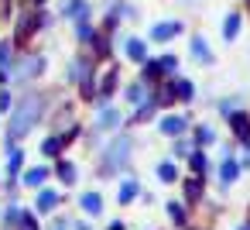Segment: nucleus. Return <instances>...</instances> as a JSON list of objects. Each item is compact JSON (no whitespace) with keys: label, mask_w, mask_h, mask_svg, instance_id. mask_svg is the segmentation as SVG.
Instances as JSON below:
<instances>
[{"label":"nucleus","mask_w":250,"mask_h":230,"mask_svg":"<svg viewBox=\"0 0 250 230\" xmlns=\"http://www.w3.org/2000/svg\"><path fill=\"white\" fill-rule=\"evenodd\" d=\"M55 96H59V93L35 90V86H28L24 93H18L14 110L4 117V127H0V148L24 144V141L48 120V114H52V107H55Z\"/></svg>","instance_id":"f257e3e1"},{"label":"nucleus","mask_w":250,"mask_h":230,"mask_svg":"<svg viewBox=\"0 0 250 230\" xmlns=\"http://www.w3.org/2000/svg\"><path fill=\"white\" fill-rule=\"evenodd\" d=\"M134 155H137V134L134 131H117L89 155L93 158V175L100 182H117L127 172H134Z\"/></svg>","instance_id":"f03ea898"},{"label":"nucleus","mask_w":250,"mask_h":230,"mask_svg":"<svg viewBox=\"0 0 250 230\" xmlns=\"http://www.w3.org/2000/svg\"><path fill=\"white\" fill-rule=\"evenodd\" d=\"M48 72V55L45 52H18L14 66H11V83L14 86H35L42 76Z\"/></svg>","instance_id":"7ed1b4c3"},{"label":"nucleus","mask_w":250,"mask_h":230,"mask_svg":"<svg viewBox=\"0 0 250 230\" xmlns=\"http://www.w3.org/2000/svg\"><path fill=\"white\" fill-rule=\"evenodd\" d=\"M35 31H38V11L35 7H18L14 11V35H11L14 52H24V45L35 38Z\"/></svg>","instance_id":"20e7f679"},{"label":"nucleus","mask_w":250,"mask_h":230,"mask_svg":"<svg viewBox=\"0 0 250 230\" xmlns=\"http://www.w3.org/2000/svg\"><path fill=\"white\" fill-rule=\"evenodd\" d=\"M35 199H31V209L42 216V220H48L52 213H59V209H65V189H59L55 182H48L45 189H38V192H31Z\"/></svg>","instance_id":"39448f33"},{"label":"nucleus","mask_w":250,"mask_h":230,"mask_svg":"<svg viewBox=\"0 0 250 230\" xmlns=\"http://www.w3.org/2000/svg\"><path fill=\"white\" fill-rule=\"evenodd\" d=\"M120 90H124V76H120V69L110 62V69H100V79H96V103H93V107L113 103V96H120Z\"/></svg>","instance_id":"423d86ee"},{"label":"nucleus","mask_w":250,"mask_h":230,"mask_svg":"<svg viewBox=\"0 0 250 230\" xmlns=\"http://www.w3.org/2000/svg\"><path fill=\"white\" fill-rule=\"evenodd\" d=\"M76 213L86 216V220H100V216L106 213V196H103V189H96V185L79 189V192H76Z\"/></svg>","instance_id":"0eeeda50"},{"label":"nucleus","mask_w":250,"mask_h":230,"mask_svg":"<svg viewBox=\"0 0 250 230\" xmlns=\"http://www.w3.org/2000/svg\"><path fill=\"white\" fill-rule=\"evenodd\" d=\"M52 179L59 189H76L83 182V161H76L72 155H62L59 161H52Z\"/></svg>","instance_id":"6e6552de"},{"label":"nucleus","mask_w":250,"mask_h":230,"mask_svg":"<svg viewBox=\"0 0 250 230\" xmlns=\"http://www.w3.org/2000/svg\"><path fill=\"white\" fill-rule=\"evenodd\" d=\"M141 192H144V182H141V175H137V172H127L124 179H117L113 203H117L120 209H130V206H137V203H141Z\"/></svg>","instance_id":"1a4fd4ad"},{"label":"nucleus","mask_w":250,"mask_h":230,"mask_svg":"<svg viewBox=\"0 0 250 230\" xmlns=\"http://www.w3.org/2000/svg\"><path fill=\"white\" fill-rule=\"evenodd\" d=\"M154 131L165 138V141H175V138H185L188 131H192V117L188 114H158V120H154Z\"/></svg>","instance_id":"9d476101"},{"label":"nucleus","mask_w":250,"mask_h":230,"mask_svg":"<svg viewBox=\"0 0 250 230\" xmlns=\"http://www.w3.org/2000/svg\"><path fill=\"white\" fill-rule=\"evenodd\" d=\"M0 155H4V179H21V172L28 168V148L24 144H7L0 148Z\"/></svg>","instance_id":"9b49d317"},{"label":"nucleus","mask_w":250,"mask_h":230,"mask_svg":"<svg viewBox=\"0 0 250 230\" xmlns=\"http://www.w3.org/2000/svg\"><path fill=\"white\" fill-rule=\"evenodd\" d=\"M21 189L24 192H38V189H45L48 182H52V165L48 161H35V165H28L24 172H21Z\"/></svg>","instance_id":"f8f14e48"},{"label":"nucleus","mask_w":250,"mask_h":230,"mask_svg":"<svg viewBox=\"0 0 250 230\" xmlns=\"http://www.w3.org/2000/svg\"><path fill=\"white\" fill-rule=\"evenodd\" d=\"M161 209H165V220H168L171 230H188V227H192V209H188L178 196H175V199H165Z\"/></svg>","instance_id":"ddd939ff"},{"label":"nucleus","mask_w":250,"mask_h":230,"mask_svg":"<svg viewBox=\"0 0 250 230\" xmlns=\"http://www.w3.org/2000/svg\"><path fill=\"white\" fill-rule=\"evenodd\" d=\"M178 185H182V196H178V199H182L188 209H195V206L206 199V179H202V175H182Z\"/></svg>","instance_id":"4468645a"},{"label":"nucleus","mask_w":250,"mask_h":230,"mask_svg":"<svg viewBox=\"0 0 250 230\" xmlns=\"http://www.w3.org/2000/svg\"><path fill=\"white\" fill-rule=\"evenodd\" d=\"M151 90H154V86H151V83H144V79L137 76V79H130V83L120 90V100L134 110V107H141V103H147V100H151Z\"/></svg>","instance_id":"2eb2a0df"},{"label":"nucleus","mask_w":250,"mask_h":230,"mask_svg":"<svg viewBox=\"0 0 250 230\" xmlns=\"http://www.w3.org/2000/svg\"><path fill=\"white\" fill-rule=\"evenodd\" d=\"M158 114H161V110H158V107H154V103L147 100V103L134 107V110H130V114L124 117V131H141L144 124H154V120H158Z\"/></svg>","instance_id":"dca6fc26"},{"label":"nucleus","mask_w":250,"mask_h":230,"mask_svg":"<svg viewBox=\"0 0 250 230\" xmlns=\"http://www.w3.org/2000/svg\"><path fill=\"white\" fill-rule=\"evenodd\" d=\"M38 155H42V161H59L62 155H69V144L62 141V134L59 131H48L45 138H42V144H38Z\"/></svg>","instance_id":"f3484780"},{"label":"nucleus","mask_w":250,"mask_h":230,"mask_svg":"<svg viewBox=\"0 0 250 230\" xmlns=\"http://www.w3.org/2000/svg\"><path fill=\"white\" fill-rule=\"evenodd\" d=\"M120 52H124V59L134 62V66H141L144 59H151V55H147V38H141V35H124V38H120Z\"/></svg>","instance_id":"a211bd4d"},{"label":"nucleus","mask_w":250,"mask_h":230,"mask_svg":"<svg viewBox=\"0 0 250 230\" xmlns=\"http://www.w3.org/2000/svg\"><path fill=\"white\" fill-rule=\"evenodd\" d=\"M168 90H171V96H175V103H195V93H199V86L188 79V76H168Z\"/></svg>","instance_id":"6ab92c4d"},{"label":"nucleus","mask_w":250,"mask_h":230,"mask_svg":"<svg viewBox=\"0 0 250 230\" xmlns=\"http://www.w3.org/2000/svg\"><path fill=\"white\" fill-rule=\"evenodd\" d=\"M154 182H158V185H178V182H182V165L171 161L168 155L158 158V161H154Z\"/></svg>","instance_id":"aec40b11"},{"label":"nucleus","mask_w":250,"mask_h":230,"mask_svg":"<svg viewBox=\"0 0 250 230\" xmlns=\"http://www.w3.org/2000/svg\"><path fill=\"white\" fill-rule=\"evenodd\" d=\"M182 31H185L182 21H158V24H151V31H147V45H151V42H154V45H165V42L178 38Z\"/></svg>","instance_id":"412c9836"},{"label":"nucleus","mask_w":250,"mask_h":230,"mask_svg":"<svg viewBox=\"0 0 250 230\" xmlns=\"http://www.w3.org/2000/svg\"><path fill=\"white\" fill-rule=\"evenodd\" d=\"M62 18L65 21H72V24H79V21H93V4L89 0H62Z\"/></svg>","instance_id":"4be33fe9"},{"label":"nucleus","mask_w":250,"mask_h":230,"mask_svg":"<svg viewBox=\"0 0 250 230\" xmlns=\"http://www.w3.org/2000/svg\"><path fill=\"white\" fill-rule=\"evenodd\" d=\"M212 172H216V179H219V189H229V185L240 179V172H243V168H240V161H236L233 155H223V158H219V165H216Z\"/></svg>","instance_id":"5701e85b"},{"label":"nucleus","mask_w":250,"mask_h":230,"mask_svg":"<svg viewBox=\"0 0 250 230\" xmlns=\"http://www.w3.org/2000/svg\"><path fill=\"white\" fill-rule=\"evenodd\" d=\"M188 138H192V144H195V148H202V151H209V148H212V144L219 141L216 127H212V124H206V120H202V124H192Z\"/></svg>","instance_id":"b1692460"},{"label":"nucleus","mask_w":250,"mask_h":230,"mask_svg":"<svg viewBox=\"0 0 250 230\" xmlns=\"http://www.w3.org/2000/svg\"><path fill=\"white\" fill-rule=\"evenodd\" d=\"M89 55H93V62H96V66H100V62H110V59H113V35L100 31V35H96V42L89 45Z\"/></svg>","instance_id":"393cba45"},{"label":"nucleus","mask_w":250,"mask_h":230,"mask_svg":"<svg viewBox=\"0 0 250 230\" xmlns=\"http://www.w3.org/2000/svg\"><path fill=\"white\" fill-rule=\"evenodd\" d=\"M188 55H192V62H199V66H212V62H216V55H212L209 42H206L202 35H195V38L188 42Z\"/></svg>","instance_id":"a878e982"},{"label":"nucleus","mask_w":250,"mask_h":230,"mask_svg":"<svg viewBox=\"0 0 250 230\" xmlns=\"http://www.w3.org/2000/svg\"><path fill=\"white\" fill-rule=\"evenodd\" d=\"M185 165H188V175H202V179H209V172H212V161H209V155H206L202 148H195V151L185 158Z\"/></svg>","instance_id":"bb28decb"},{"label":"nucleus","mask_w":250,"mask_h":230,"mask_svg":"<svg viewBox=\"0 0 250 230\" xmlns=\"http://www.w3.org/2000/svg\"><path fill=\"white\" fill-rule=\"evenodd\" d=\"M151 103H154L161 114H168V110L175 107V96H171V90H168V79H165V83H158V86L151 90Z\"/></svg>","instance_id":"cd10ccee"},{"label":"nucleus","mask_w":250,"mask_h":230,"mask_svg":"<svg viewBox=\"0 0 250 230\" xmlns=\"http://www.w3.org/2000/svg\"><path fill=\"white\" fill-rule=\"evenodd\" d=\"M192 151H195V144H192V138H188V134H185V138L168 141V158H171V161H185Z\"/></svg>","instance_id":"c85d7f7f"},{"label":"nucleus","mask_w":250,"mask_h":230,"mask_svg":"<svg viewBox=\"0 0 250 230\" xmlns=\"http://www.w3.org/2000/svg\"><path fill=\"white\" fill-rule=\"evenodd\" d=\"M76 216H79V213H69V209H59V213H52V216H48V223H45V230H76Z\"/></svg>","instance_id":"c756f323"},{"label":"nucleus","mask_w":250,"mask_h":230,"mask_svg":"<svg viewBox=\"0 0 250 230\" xmlns=\"http://www.w3.org/2000/svg\"><path fill=\"white\" fill-rule=\"evenodd\" d=\"M72 28H76V42L89 52V45H93V42H96V35H100V28H96L93 21H79V24H72Z\"/></svg>","instance_id":"7c9ffc66"},{"label":"nucleus","mask_w":250,"mask_h":230,"mask_svg":"<svg viewBox=\"0 0 250 230\" xmlns=\"http://www.w3.org/2000/svg\"><path fill=\"white\" fill-rule=\"evenodd\" d=\"M144 83H151V86H158V83H165V72H161V66H158V59H144L141 62V72H137Z\"/></svg>","instance_id":"2f4dec72"},{"label":"nucleus","mask_w":250,"mask_h":230,"mask_svg":"<svg viewBox=\"0 0 250 230\" xmlns=\"http://www.w3.org/2000/svg\"><path fill=\"white\" fill-rule=\"evenodd\" d=\"M240 28H243V18H240V11H229V14L223 18V42H236Z\"/></svg>","instance_id":"473e14b6"},{"label":"nucleus","mask_w":250,"mask_h":230,"mask_svg":"<svg viewBox=\"0 0 250 230\" xmlns=\"http://www.w3.org/2000/svg\"><path fill=\"white\" fill-rule=\"evenodd\" d=\"M18 230H45V220L31 209V206H24V213H21V223H18Z\"/></svg>","instance_id":"72a5a7b5"},{"label":"nucleus","mask_w":250,"mask_h":230,"mask_svg":"<svg viewBox=\"0 0 250 230\" xmlns=\"http://www.w3.org/2000/svg\"><path fill=\"white\" fill-rule=\"evenodd\" d=\"M14 45H11V38H0V69H7L11 72V66H14Z\"/></svg>","instance_id":"f704fd0d"},{"label":"nucleus","mask_w":250,"mask_h":230,"mask_svg":"<svg viewBox=\"0 0 250 230\" xmlns=\"http://www.w3.org/2000/svg\"><path fill=\"white\" fill-rule=\"evenodd\" d=\"M14 100H18V93H14L11 86H4V90H0V120H4V117L14 110Z\"/></svg>","instance_id":"c9c22d12"},{"label":"nucleus","mask_w":250,"mask_h":230,"mask_svg":"<svg viewBox=\"0 0 250 230\" xmlns=\"http://www.w3.org/2000/svg\"><path fill=\"white\" fill-rule=\"evenodd\" d=\"M158 66H161V72H165V79H168V76H175V69H178V55H175V52H161V55H158Z\"/></svg>","instance_id":"e433bc0d"},{"label":"nucleus","mask_w":250,"mask_h":230,"mask_svg":"<svg viewBox=\"0 0 250 230\" xmlns=\"http://www.w3.org/2000/svg\"><path fill=\"white\" fill-rule=\"evenodd\" d=\"M216 110H219L223 117H229V114H236V110H243V107H240L236 96H229V100H216Z\"/></svg>","instance_id":"4c0bfd02"},{"label":"nucleus","mask_w":250,"mask_h":230,"mask_svg":"<svg viewBox=\"0 0 250 230\" xmlns=\"http://www.w3.org/2000/svg\"><path fill=\"white\" fill-rule=\"evenodd\" d=\"M141 203H144V206H158V192H154V189H144V192H141Z\"/></svg>","instance_id":"58836bf2"},{"label":"nucleus","mask_w":250,"mask_h":230,"mask_svg":"<svg viewBox=\"0 0 250 230\" xmlns=\"http://www.w3.org/2000/svg\"><path fill=\"white\" fill-rule=\"evenodd\" d=\"M103 230H130V227H127V220H120V216H117V220H110Z\"/></svg>","instance_id":"ea45409f"},{"label":"nucleus","mask_w":250,"mask_h":230,"mask_svg":"<svg viewBox=\"0 0 250 230\" xmlns=\"http://www.w3.org/2000/svg\"><path fill=\"white\" fill-rule=\"evenodd\" d=\"M4 86H11V72H7V69H0V90H4Z\"/></svg>","instance_id":"a19ab883"},{"label":"nucleus","mask_w":250,"mask_h":230,"mask_svg":"<svg viewBox=\"0 0 250 230\" xmlns=\"http://www.w3.org/2000/svg\"><path fill=\"white\" fill-rule=\"evenodd\" d=\"M31 7H35V11H42V7H45V0H31Z\"/></svg>","instance_id":"79ce46f5"},{"label":"nucleus","mask_w":250,"mask_h":230,"mask_svg":"<svg viewBox=\"0 0 250 230\" xmlns=\"http://www.w3.org/2000/svg\"><path fill=\"white\" fill-rule=\"evenodd\" d=\"M236 230H250V220H243V223H240V227H236Z\"/></svg>","instance_id":"37998d69"},{"label":"nucleus","mask_w":250,"mask_h":230,"mask_svg":"<svg viewBox=\"0 0 250 230\" xmlns=\"http://www.w3.org/2000/svg\"><path fill=\"white\" fill-rule=\"evenodd\" d=\"M240 168H250V155H247V158H243V161H240Z\"/></svg>","instance_id":"c03bdc74"},{"label":"nucleus","mask_w":250,"mask_h":230,"mask_svg":"<svg viewBox=\"0 0 250 230\" xmlns=\"http://www.w3.org/2000/svg\"><path fill=\"white\" fill-rule=\"evenodd\" d=\"M0 182H4V168H0Z\"/></svg>","instance_id":"a18cd8bd"},{"label":"nucleus","mask_w":250,"mask_h":230,"mask_svg":"<svg viewBox=\"0 0 250 230\" xmlns=\"http://www.w3.org/2000/svg\"><path fill=\"white\" fill-rule=\"evenodd\" d=\"M0 209H4V199H0Z\"/></svg>","instance_id":"49530a36"},{"label":"nucleus","mask_w":250,"mask_h":230,"mask_svg":"<svg viewBox=\"0 0 250 230\" xmlns=\"http://www.w3.org/2000/svg\"><path fill=\"white\" fill-rule=\"evenodd\" d=\"M147 230H158V227H147Z\"/></svg>","instance_id":"de8ad7c7"},{"label":"nucleus","mask_w":250,"mask_h":230,"mask_svg":"<svg viewBox=\"0 0 250 230\" xmlns=\"http://www.w3.org/2000/svg\"><path fill=\"white\" fill-rule=\"evenodd\" d=\"M0 127H4V120H0Z\"/></svg>","instance_id":"09e8293b"},{"label":"nucleus","mask_w":250,"mask_h":230,"mask_svg":"<svg viewBox=\"0 0 250 230\" xmlns=\"http://www.w3.org/2000/svg\"><path fill=\"white\" fill-rule=\"evenodd\" d=\"M247 4H250V0H247Z\"/></svg>","instance_id":"8fccbe9b"},{"label":"nucleus","mask_w":250,"mask_h":230,"mask_svg":"<svg viewBox=\"0 0 250 230\" xmlns=\"http://www.w3.org/2000/svg\"><path fill=\"white\" fill-rule=\"evenodd\" d=\"M206 230H209V227H206Z\"/></svg>","instance_id":"3c124183"}]
</instances>
